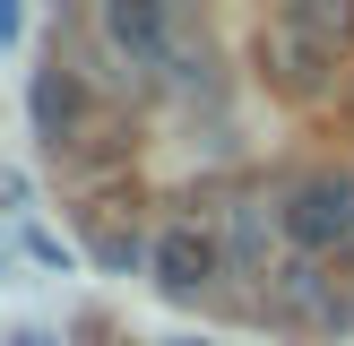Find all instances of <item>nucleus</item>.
Segmentation results:
<instances>
[{"mask_svg":"<svg viewBox=\"0 0 354 346\" xmlns=\"http://www.w3.org/2000/svg\"><path fill=\"white\" fill-rule=\"evenodd\" d=\"M286 234H294V251H346L354 242V173H311L286 199Z\"/></svg>","mask_w":354,"mask_h":346,"instance_id":"1","label":"nucleus"},{"mask_svg":"<svg viewBox=\"0 0 354 346\" xmlns=\"http://www.w3.org/2000/svg\"><path fill=\"white\" fill-rule=\"evenodd\" d=\"M268 311L277 320H303V329H337L346 294H337V277H320V260H286L268 277Z\"/></svg>","mask_w":354,"mask_h":346,"instance_id":"2","label":"nucleus"},{"mask_svg":"<svg viewBox=\"0 0 354 346\" xmlns=\"http://www.w3.org/2000/svg\"><path fill=\"white\" fill-rule=\"evenodd\" d=\"M156 286H165V294H199L207 286V277H216L225 268V251H216V234H207V225H165V234H156Z\"/></svg>","mask_w":354,"mask_h":346,"instance_id":"3","label":"nucleus"},{"mask_svg":"<svg viewBox=\"0 0 354 346\" xmlns=\"http://www.w3.org/2000/svg\"><path fill=\"white\" fill-rule=\"evenodd\" d=\"M165 35H173V17L156 9V0H104V44H113L130 69L165 61Z\"/></svg>","mask_w":354,"mask_h":346,"instance_id":"4","label":"nucleus"},{"mask_svg":"<svg viewBox=\"0 0 354 346\" xmlns=\"http://www.w3.org/2000/svg\"><path fill=\"white\" fill-rule=\"evenodd\" d=\"M26 104H35V130H44L52 147L86 130V86H78V69H61V61L35 69V95H26Z\"/></svg>","mask_w":354,"mask_h":346,"instance_id":"5","label":"nucleus"},{"mask_svg":"<svg viewBox=\"0 0 354 346\" xmlns=\"http://www.w3.org/2000/svg\"><path fill=\"white\" fill-rule=\"evenodd\" d=\"M259 52L277 61V78H286V86H320V69L337 61V52H320V44H311L303 26H294V17H277V26L259 35Z\"/></svg>","mask_w":354,"mask_h":346,"instance_id":"6","label":"nucleus"},{"mask_svg":"<svg viewBox=\"0 0 354 346\" xmlns=\"http://www.w3.org/2000/svg\"><path fill=\"white\" fill-rule=\"evenodd\" d=\"M294 26H303L311 35V44H320V52H337V44H354V0H294Z\"/></svg>","mask_w":354,"mask_h":346,"instance_id":"7","label":"nucleus"},{"mask_svg":"<svg viewBox=\"0 0 354 346\" xmlns=\"http://www.w3.org/2000/svg\"><path fill=\"white\" fill-rule=\"evenodd\" d=\"M95 251H104V260H113V268H130V260H138V234H104V242H95Z\"/></svg>","mask_w":354,"mask_h":346,"instance_id":"8","label":"nucleus"},{"mask_svg":"<svg viewBox=\"0 0 354 346\" xmlns=\"http://www.w3.org/2000/svg\"><path fill=\"white\" fill-rule=\"evenodd\" d=\"M0 208H26V173L17 165H0Z\"/></svg>","mask_w":354,"mask_h":346,"instance_id":"9","label":"nucleus"},{"mask_svg":"<svg viewBox=\"0 0 354 346\" xmlns=\"http://www.w3.org/2000/svg\"><path fill=\"white\" fill-rule=\"evenodd\" d=\"M9 346H61L52 329H9Z\"/></svg>","mask_w":354,"mask_h":346,"instance_id":"10","label":"nucleus"},{"mask_svg":"<svg viewBox=\"0 0 354 346\" xmlns=\"http://www.w3.org/2000/svg\"><path fill=\"white\" fill-rule=\"evenodd\" d=\"M182 346H199V338H182Z\"/></svg>","mask_w":354,"mask_h":346,"instance_id":"11","label":"nucleus"},{"mask_svg":"<svg viewBox=\"0 0 354 346\" xmlns=\"http://www.w3.org/2000/svg\"><path fill=\"white\" fill-rule=\"evenodd\" d=\"M346 251H354V242H346Z\"/></svg>","mask_w":354,"mask_h":346,"instance_id":"12","label":"nucleus"}]
</instances>
